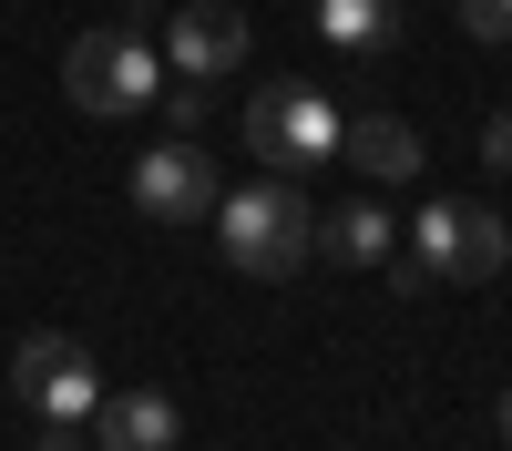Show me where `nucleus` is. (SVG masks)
<instances>
[{
  "mask_svg": "<svg viewBox=\"0 0 512 451\" xmlns=\"http://www.w3.org/2000/svg\"><path fill=\"white\" fill-rule=\"evenodd\" d=\"M216 216H226V267H246V277H297L318 246L297 185H236V195H216Z\"/></svg>",
  "mask_w": 512,
  "mask_h": 451,
  "instance_id": "obj_1",
  "label": "nucleus"
},
{
  "mask_svg": "<svg viewBox=\"0 0 512 451\" xmlns=\"http://www.w3.org/2000/svg\"><path fill=\"white\" fill-rule=\"evenodd\" d=\"M246 154L267 164V175H318V164H338V103L308 93V82H267V93L246 103Z\"/></svg>",
  "mask_w": 512,
  "mask_h": 451,
  "instance_id": "obj_2",
  "label": "nucleus"
},
{
  "mask_svg": "<svg viewBox=\"0 0 512 451\" xmlns=\"http://www.w3.org/2000/svg\"><path fill=\"white\" fill-rule=\"evenodd\" d=\"M62 82H72V103L82 113H144L154 93H164V52L144 31H82L72 41V62H62Z\"/></svg>",
  "mask_w": 512,
  "mask_h": 451,
  "instance_id": "obj_3",
  "label": "nucleus"
},
{
  "mask_svg": "<svg viewBox=\"0 0 512 451\" xmlns=\"http://www.w3.org/2000/svg\"><path fill=\"white\" fill-rule=\"evenodd\" d=\"M410 257L431 277H502L512 267V226L492 216V205H461V195H431L410 226Z\"/></svg>",
  "mask_w": 512,
  "mask_h": 451,
  "instance_id": "obj_4",
  "label": "nucleus"
},
{
  "mask_svg": "<svg viewBox=\"0 0 512 451\" xmlns=\"http://www.w3.org/2000/svg\"><path fill=\"white\" fill-rule=\"evenodd\" d=\"M11 390H21V410H41V421H82V410L103 400V369H93L82 339L41 328V339H21V359H11Z\"/></svg>",
  "mask_w": 512,
  "mask_h": 451,
  "instance_id": "obj_5",
  "label": "nucleus"
},
{
  "mask_svg": "<svg viewBox=\"0 0 512 451\" xmlns=\"http://www.w3.org/2000/svg\"><path fill=\"white\" fill-rule=\"evenodd\" d=\"M216 195H226V175H216V154H205L195 134L154 144V154L134 164V205H144L154 226H195V216H216Z\"/></svg>",
  "mask_w": 512,
  "mask_h": 451,
  "instance_id": "obj_6",
  "label": "nucleus"
},
{
  "mask_svg": "<svg viewBox=\"0 0 512 451\" xmlns=\"http://www.w3.org/2000/svg\"><path fill=\"white\" fill-rule=\"evenodd\" d=\"M246 62V11L236 0H185L175 31H164V72H185V82H226Z\"/></svg>",
  "mask_w": 512,
  "mask_h": 451,
  "instance_id": "obj_7",
  "label": "nucleus"
},
{
  "mask_svg": "<svg viewBox=\"0 0 512 451\" xmlns=\"http://www.w3.org/2000/svg\"><path fill=\"white\" fill-rule=\"evenodd\" d=\"M338 164L359 185H420V134L400 113H338Z\"/></svg>",
  "mask_w": 512,
  "mask_h": 451,
  "instance_id": "obj_8",
  "label": "nucleus"
},
{
  "mask_svg": "<svg viewBox=\"0 0 512 451\" xmlns=\"http://www.w3.org/2000/svg\"><path fill=\"white\" fill-rule=\"evenodd\" d=\"M82 421H93V451H175L185 441V421H175L164 390H103Z\"/></svg>",
  "mask_w": 512,
  "mask_h": 451,
  "instance_id": "obj_9",
  "label": "nucleus"
},
{
  "mask_svg": "<svg viewBox=\"0 0 512 451\" xmlns=\"http://www.w3.org/2000/svg\"><path fill=\"white\" fill-rule=\"evenodd\" d=\"M318 246H328L338 267H379V257H390V205H379V195H349V205L318 226Z\"/></svg>",
  "mask_w": 512,
  "mask_h": 451,
  "instance_id": "obj_10",
  "label": "nucleus"
},
{
  "mask_svg": "<svg viewBox=\"0 0 512 451\" xmlns=\"http://www.w3.org/2000/svg\"><path fill=\"white\" fill-rule=\"evenodd\" d=\"M318 31L338 52H390L400 41V0H318Z\"/></svg>",
  "mask_w": 512,
  "mask_h": 451,
  "instance_id": "obj_11",
  "label": "nucleus"
},
{
  "mask_svg": "<svg viewBox=\"0 0 512 451\" xmlns=\"http://www.w3.org/2000/svg\"><path fill=\"white\" fill-rule=\"evenodd\" d=\"M154 103H164V123H175V134H195V123L216 113V82H185V72H175V82H164Z\"/></svg>",
  "mask_w": 512,
  "mask_h": 451,
  "instance_id": "obj_12",
  "label": "nucleus"
},
{
  "mask_svg": "<svg viewBox=\"0 0 512 451\" xmlns=\"http://www.w3.org/2000/svg\"><path fill=\"white\" fill-rule=\"evenodd\" d=\"M461 31L472 41H512V0H461Z\"/></svg>",
  "mask_w": 512,
  "mask_h": 451,
  "instance_id": "obj_13",
  "label": "nucleus"
},
{
  "mask_svg": "<svg viewBox=\"0 0 512 451\" xmlns=\"http://www.w3.org/2000/svg\"><path fill=\"white\" fill-rule=\"evenodd\" d=\"M379 267H390V287H400V298H420V287H431V267H420L410 246H390V257H379Z\"/></svg>",
  "mask_w": 512,
  "mask_h": 451,
  "instance_id": "obj_14",
  "label": "nucleus"
},
{
  "mask_svg": "<svg viewBox=\"0 0 512 451\" xmlns=\"http://www.w3.org/2000/svg\"><path fill=\"white\" fill-rule=\"evenodd\" d=\"M482 164H492V175H512V113L482 123Z\"/></svg>",
  "mask_w": 512,
  "mask_h": 451,
  "instance_id": "obj_15",
  "label": "nucleus"
},
{
  "mask_svg": "<svg viewBox=\"0 0 512 451\" xmlns=\"http://www.w3.org/2000/svg\"><path fill=\"white\" fill-rule=\"evenodd\" d=\"M31 451H93V441H82V421H41V441Z\"/></svg>",
  "mask_w": 512,
  "mask_h": 451,
  "instance_id": "obj_16",
  "label": "nucleus"
},
{
  "mask_svg": "<svg viewBox=\"0 0 512 451\" xmlns=\"http://www.w3.org/2000/svg\"><path fill=\"white\" fill-rule=\"evenodd\" d=\"M502 441H512V390H502Z\"/></svg>",
  "mask_w": 512,
  "mask_h": 451,
  "instance_id": "obj_17",
  "label": "nucleus"
}]
</instances>
